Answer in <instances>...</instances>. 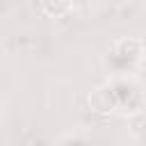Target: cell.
<instances>
[{"label": "cell", "mask_w": 146, "mask_h": 146, "mask_svg": "<svg viewBox=\"0 0 146 146\" xmlns=\"http://www.w3.org/2000/svg\"><path fill=\"white\" fill-rule=\"evenodd\" d=\"M68 141H87V135L82 132V128H78V130H71V132H64L59 139H57V144H68Z\"/></svg>", "instance_id": "cell-6"}, {"label": "cell", "mask_w": 146, "mask_h": 146, "mask_svg": "<svg viewBox=\"0 0 146 146\" xmlns=\"http://www.w3.org/2000/svg\"><path fill=\"white\" fill-rule=\"evenodd\" d=\"M128 132H130L132 139L146 141V112L144 110L128 114Z\"/></svg>", "instance_id": "cell-5"}, {"label": "cell", "mask_w": 146, "mask_h": 146, "mask_svg": "<svg viewBox=\"0 0 146 146\" xmlns=\"http://www.w3.org/2000/svg\"><path fill=\"white\" fill-rule=\"evenodd\" d=\"M94 0H75V5H91Z\"/></svg>", "instance_id": "cell-7"}, {"label": "cell", "mask_w": 146, "mask_h": 146, "mask_svg": "<svg viewBox=\"0 0 146 146\" xmlns=\"http://www.w3.org/2000/svg\"><path fill=\"white\" fill-rule=\"evenodd\" d=\"M114 94L116 112H123L125 116L132 112H139L144 107V94L135 78H110L107 80Z\"/></svg>", "instance_id": "cell-2"}, {"label": "cell", "mask_w": 146, "mask_h": 146, "mask_svg": "<svg viewBox=\"0 0 146 146\" xmlns=\"http://www.w3.org/2000/svg\"><path fill=\"white\" fill-rule=\"evenodd\" d=\"M89 105L98 114H112V112H116V103H114V94H112L110 82H103V84H98V87L91 89Z\"/></svg>", "instance_id": "cell-3"}, {"label": "cell", "mask_w": 146, "mask_h": 146, "mask_svg": "<svg viewBox=\"0 0 146 146\" xmlns=\"http://www.w3.org/2000/svg\"><path fill=\"white\" fill-rule=\"evenodd\" d=\"M146 59V43L135 36H125L114 41V46L107 50L103 66L110 78H135Z\"/></svg>", "instance_id": "cell-1"}, {"label": "cell", "mask_w": 146, "mask_h": 146, "mask_svg": "<svg viewBox=\"0 0 146 146\" xmlns=\"http://www.w3.org/2000/svg\"><path fill=\"white\" fill-rule=\"evenodd\" d=\"M41 9L46 16H52V18H62L66 16L73 7H75V0H39Z\"/></svg>", "instance_id": "cell-4"}]
</instances>
